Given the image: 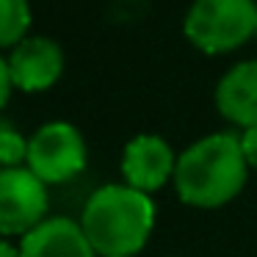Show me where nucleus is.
Masks as SVG:
<instances>
[{"instance_id":"nucleus-1","label":"nucleus","mask_w":257,"mask_h":257,"mask_svg":"<svg viewBox=\"0 0 257 257\" xmlns=\"http://www.w3.org/2000/svg\"><path fill=\"white\" fill-rule=\"evenodd\" d=\"M246 163L240 136L213 133L191 144L177 158L174 188L177 196L191 207L213 210L227 205L246 185Z\"/></svg>"},{"instance_id":"nucleus-2","label":"nucleus","mask_w":257,"mask_h":257,"mask_svg":"<svg viewBox=\"0 0 257 257\" xmlns=\"http://www.w3.org/2000/svg\"><path fill=\"white\" fill-rule=\"evenodd\" d=\"M80 227L100 257H133L150 240L155 205L150 194L130 185H102L86 202Z\"/></svg>"},{"instance_id":"nucleus-3","label":"nucleus","mask_w":257,"mask_h":257,"mask_svg":"<svg viewBox=\"0 0 257 257\" xmlns=\"http://www.w3.org/2000/svg\"><path fill=\"white\" fill-rule=\"evenodd\" d=\"M185 39L207 56L229 53L257 34L254 0H194L185 14Z\"/></svg>"},{"instance_id":"nucleus-4","label":"nucleus","mask_w":257,"mask_h":257,"mask_svg":"<svg viewBox=\"0 0 257 257\" xmlns=\"http://www.w3.org/2000/svg\"><path fill=\"white\" fill-rule=\"evenodd\" d=\"M25 166L45 185H58L86 169V141L69 122H47L28 139Z\"/></svg>"},{"instance_id":"nucleus-5","label":"nucleus","mask_w":257,"mask_h":257,"mask_svg":"<svg viewBox=\"0 0 257 257\" xmlns=\"http://www.w3.org/2000/svg\"><path fill=\"white\" fill-rule=\"evenodd\" d=\"M47 202V185L28 166L0 169V238H25L45 221Z\"/></svg>"},{"instance_id":"nucleus-6","label":"nucleus","mask_w":257,"mask_h":257,"mask_svg":"<svg viewBox=\"0 0 257 257\" xmlns=\"http://www.w3.org/2000/svg\"><path fill=\"white\" fill-rule=\"evenodd\" d=\"M174 169H177V158L161 136H136L124 147L122 177L124 185L136 191L152 194V191L163 188V183L174 177Z\"/></svg>"},{"instance_id":"nucleus-7","label":"nucleus","mask_w":257,"mask_h":257,"mask_svg":"<svg viewBox=\"0 0 257 257\" xmlns=\"http://www.w3.org/2000/svg\"><path fill=\"white\" fill-rule=\"evenodd\" d=\"M9 72H12L14 89L45 91L61 78L64 53L47 36H28L9 56Z\"/></svg>"},{"instance_id":"nucleus-8","label":"nucleus","mask_w":257,"mask_h":257,"mask_svg":"<svg viewBox=\"0 0 257 257\" xmlns=\"http://www.w3.org/2000/svg\"><path fill=\"white\" fill-rule=\"evenodd\" d=\"M20 257H97V251L91 249L80 224L64 216H53L23 238Z\"/></svg>"},{"instance_id":"nucleus-9","label":"nucleus","mask_w":257,"mask_h":257,"mask_svg":"<svg viewBox=\"0 0 257 257\" xmlns=\"http://www.w3.org/2000/svg\"><path fill=\"white\" fill-rule=\"evenodd\" d=\"M216 105L227 122L257 127V61L232 67L216 86Z\"/></svg>"},{"instance_id":"nucleus-10","label":"nucleus","mask_w":257,"mask_h":257,"mask_svg":"<svg viewBox=\"0 0 257 257\" xmlns=\"http://www.w3.org/2000/svg\"><path fill=\"white\" fill-rule=\"evenodd\" d=\"M31 6L28 0H0V47H17L28 39Z\"/></svg>"},{"instance_id":"nucleus-11","label":"nucleus","mask_w":257,"mask_h":257,"mask_svg":"<svg viewBox=\"0 0 257 257\" xmlns=\"http://www.w3.org/2000/svg\"><path fill=\"white\" fill-rule=\"evenodd\" d=\"M28 158V139L12 122L0 119V169H14Z\"/></svg>"},{"instance_id":"nucleus-12","label":"nucleus","mask_w":257,"mask_h":257,"mask_svg":"<svg viewBox=\"0 0 257 257\" xmlns=\"http://www.w3.org/2000/svg\"><path fill=\"white\" fill-rule=\"evenodd\" d=\"M240 147H243L246 163H249L251 169H257V127H249L240 136Z\"/></svg>"},{"instance_id":"nucleus-13","label":"nucleus","mask_w":257,"mask_h":257,"mask_svg":"<svg viewBox=\"0 0 257 257\" xmlns=\"http://www.w3.org/2000/svg\"><path fill=\"white\" fill-rule=\"evenodd\" d=\"M12 89H14V83H12V72H9V61L0 56V111L6 108L9 97H12Z\"/></svg>"},{"instance_id":"nucleus-14","label":"nucleus","mask_w":257,"mask_h":257,"mask_svg":"<svg viewBox=\"0 0 257 257\" xmlns=\"http://www.w3.org/2000/svg\"><path fill=\"white\" fill-rule=\"evenodd\" d=\"M0 257H20V249H14L6 238H0Z\"/></svg>"}]
</instances>
